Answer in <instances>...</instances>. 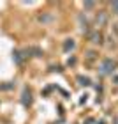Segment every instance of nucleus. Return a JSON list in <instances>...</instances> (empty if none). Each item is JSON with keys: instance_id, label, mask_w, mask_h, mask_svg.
Returning <instances> with one entry per match:
<instances>
[{"instance_id": "2", "label": "nucleus", "mask_w": 118, "mask_h": 124, "mask_svg": "<svg viewBox=\"0 0 118 124\" xmlns=\"http://www.w3.org/2000/svg\"><path fill=\"white\" fill-rule=\"evenodd\" d=\"M64 48H65V50H69V48H74V43H72V41H67V43L64 44Z\"/></svg>"}, {"instance_id": "3", "label": "nucleus", "mask_w": 118, "mask_h": 124, "mask_svg": "<svg viewBox=\"0 0 118 124\" xmlns=\"http://www.w3.org/2000/svg\"><path fill=\"white\" fill-rule=\"evenodd\" d=\"M111 7H113V11L118 14V2H113V4H111Z\"/></svg>"}, {"instance_id": "1", "label": "nucleus", "mask_w": 118, "mask_h": 124, "mask_svg": "<svg viewBox=\"0 0 118 124\" xmlns=\"http://www.w3.org/2000/svg\"><path fill=\"white\" fill-rule=\"evenodd\" d=\"M113 69H115V62H113V60H109V59H108V60H104V62H102V66H100V71H102L104 75H109V73L113 71Z\"/></svg>"}, {"instance_id": "4", "label": "nucleus", "mask_w": 118, "mask_h": 124, "mask_svg": "<svg viewBox=\"0 0 118 124\" xmlns=\"http://www.w3.org/2000/svg\"><path fill=\"white\" fill-rule=\"evenodd\" d=\"M85 7H88V9H90V7H93V2H86V4H85Z\"/></svg>"}]
</instances>
